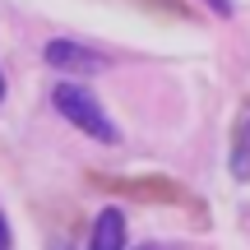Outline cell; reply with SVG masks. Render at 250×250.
I'll list each match as a JSON object with an SVG mask.
<instances>
[{"instance_id":"6da1fadb","label":"cell","mask_w":250,"mask_h":250,"mask_svg":"<svg viewBox=\"0 0 250 250\" xmlns=\"http://www.w3.org/2000/svg\"><path fill=\"white\" fill-rule=\"evenodd\" d=\"M51 102H56V111H61L70 125H79L83 134H93V139H102V144H116V125L107 121L102 102L93 98L83 83H56Z\"/></svg>"},{"instance_id":"7a4b0ae2","label":"cell","mask_w":250,"mask_h":250,"mask_svg":"<svg viewBox=\"0 0 250 250\" xmlns=\"http://www.w3.org/2000/svg\"><path fill=\"white\" fill-rule=\"evenodd\" d=\"M102 190L111 195H130V199H148V204H186V190L167 176H93Z\"/></svg>"},{"instance_id":"3957f363","label":"cell","mask_w":250,"mask_h":250,"mask_svg":"<svg viewBox=\"0 0 250 250\" xmlns=\"http://www.w3.org/2000/svg\"><path fill=\"white\" fill-rule=\"evenodd\" d=\"M46 61H51L56 70H98L102 56L83 51L79 42H51V46H46Z\"/></svg>"},{"instance_id":"277c9868","label":"cell","mask_w":250,"mask_h":250,"mask_svg":"<svg viewBox=\"0 0 250 250\" xmlns=\"http://www.w3.org/2000/svg\"><path fill=\"white\" fill-rule=\"evenodd\" d=\"M88 250H125V218L116 208H107V213L93 223V241Z\"/></svg>"},{"instance_id":"5b68a950","label":"cell","mask_w":250,"mask_h":250,"mask_svg":"<svg viewBox=\"0 0 250 250\" xmlns=\"http://www.w3.org/2000/svg\"><path fill=\"white\" fill-rule=\"evenodd\" d=\"M232 171L241 181H250V116L241 121V130H236V144H232Z\"/></svg>"},{"instance_id":"8992f818","label":"cell","mask_w":250,"mask_h":250,"mask_svg":"<svg viewBox=\"0 0 250 250\" xmlns=\"http://www.w3.org/2000/svg\"><path fill=\"white\" fill-rule=\"evenodd\" d=\"M208 9H218V14H232V0H204Z\"/></svg>"},{"instance_id":"52a82bcc","label":"cell","mask_w":250,"mask_h":250,"mask_svg":"<svg viewBox=\"0 0 250 250\" xmlns=\"http://www.w3.org/2000/svg\"><path fill=\"white\" fill-rule=\"evenodd\" d=\"M0 250H9V227H5V218H0Z\"/></svg>"},{"instance_id":"ba28073f","label":"cell","mask_w":250,"mask_h":250,"mask_svg":"<svg viewBox=\"0 0 250 250\" xmlns=\"http://www.w3.org/2000/svg\"><path fill=\"white\" fill-rule=\"evenodd\" d=\"M0 98H5V79H0Z\"/></svg>"},{"instance_id":"9c48e42d","label":"cell","mask_w":250,"mask_h":250,"mask_svg":"<svg viewBox=\"0 0 250 250\" xmlns=\"http://www.w3.org/2000/svg\"><path fill=\"white\" fill-rule=\"evenodd\" d=\"M56 250H65V246H56Z\"/></svg>"},{"instance_id":"30bf717a","label":"cell","mask_w":250,"mask_h":250,"mask_svg":"<svg viewBox=\"0 0 250 250\" xmlns=\"http://www.w3.org/2000/svg\"><path fill=\"white\" fill-rule=\"evenodd\" d=\"M144 250H153V246H144Z\"/></svg>"}]
</instances>
